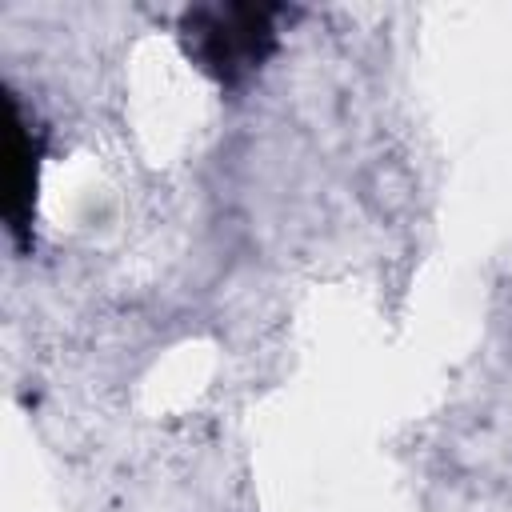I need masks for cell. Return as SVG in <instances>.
Wrapping results in <instances>:
<instances>
[{
  "label": "cell",
  "mask_w": 512,
  "mask_h": 512,
  "mask_svg": "<svg viewBox=\"0 0 512 512\" xmlns=\"http://www.w3.org/2000/svg\"><path fill=\"white\" fill-rule=\"evenodd\" d=\"M8 192H4V220L8 236L28 248L32 244V220H36V196H40V168L48 152V136L40 120L24 108L16 92H8Z\"/></svg>",
  "instance_id": "7a4b0ae2"
},
{
  "label": "cell",
  "mask_w": 512,
  "mask_h": 512,
  "mask_svg": "<svg viewBox=\"0 0 512 512\" xmlns=\"http://www.w3.org/2000/svg\"><path fill=\"white\" fill-rule=\"evenodd\" d=\"M292 16L284 4H192L180 16L188 60L220 88H244L280 48V24Z\"/></svg>",
  "instance_id": "6da1fadb"
}]
</instances>
